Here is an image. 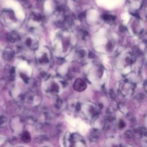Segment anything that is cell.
<instances>
[{
    "mask_svg": "<svg viewBox=\"0 0 147 147\" xmlns=\"http://www.w3.org/2000/svg\"><path fill=\"white\" fill-rule=\"evenodd\" d=\"M50 49L47 47L38 48L35 53V60L37 64L41 68L48 67L51 61Z\"/></svg>",
    "mask_w": 147,
    "mask_h": 147,
    "instance_id": "cell-3",
    "label": "cell"
},
{
    "mask_svg": "<svg viewBox=\"0 0 147 147\" xmlns=\"http://www.w3.org/2000/svg\"><path fill=\"white\" fill-rule=\"evenodd\" d=\"M20 101L25 102L33 106H37L41 102V98L40 95L33 92H28L21 95Z\"/></svg>",
    "mask_w": 147,
    "mask_h": 147,
    "instance_id": "cell-6",
    "label": "cell"
},
{
    "mask_svg": "<svg viewBox=\"0 0 147 147\" xmlns=\"http://www.w3.org/2000/svg\"><path fill=\"white\" fill-rule=\"evenodd\" d=\"M125 29H126L125 27H124V26H121L120 28H119V30H120V31H121L122 32H123Z\"/></svg>",
    "mask_w": 147,
    "mask_h": 147,
    "instance_id": "cell-26",
    "label": "cell"
},
{
    "mask_svg": "<svg viewBox=\"0 0 147 147\" xmlns=\"http://www.w3.org/2000/svg\"><path fill=\"white\" fill-rule=\"evenodd\" d=\"M86 87L87 83L82 78H77L73 83V88L78 92H82L84 91Z\"/></svg>",
    "mask_w": 147,
    "mask_h": 147,
    "instance_id": "cell-11",
    "label": "cell"
},
{
    "mask_svg": "<svg viewBox=\"0 0 147 147\" xmlns=\"http://www.w3.org/2000/svg\"><path fill=\"white\" fill-rule=\"evenodd\" d=\"M99 136H100L99 131L96 129H94L91 131L88 138L91 142H95L99 139Z\"/></svg>",
    "mask_w": 147,
    "mask_h": 147,
    "instance_id": "cell-15",
    "label": "cell"
},
{
    "mask_svg": "<svg viewBox=\"0 0 147 147\" xmlns=\"http://www.w3.org/2000/svg\"><path fill=\"white\" fill-rule=\"evenodd\" d=\"M125 136H126V137L130 138L132 137L133 134V132H132L131 130H127V131H126L125 132Z\"/></svg>",
    "mask_w": 147,
    "mask_h": 147,
    "instance_id": "cell-21",
    "label": "cell"
},
{
    "mask_svg": "<svg viewBox=\"0 0 147 147\" xmlns=\"http://www.w3.org/2000/svg\"><path fill=\"white\" fill-rule=\"evenodd\" d=\"M43 118H44V120L45 122H51L52 119H53V117L52 116V114H51L49 112H44L43 113Z\"/></svg>",
    "mask_w": 147,
    "mask_h": 147,
    "instance_id": "cell-17",
    "label": "cell"
},
{
    "mask_svg": "<svg viewBox=\"0 0 147 147\" xmlns=\"http://www.w3.org/2000/svg\"><path fill=\"white\" fill-rule=\"evenodd\" d=\"M63 105V100H61V99H60V98H57L56 100V102L55 103V107L56 108V109H60L61 107Z\"/></svg>",
    "mask_w": 147,
    "mask_h": 147,
    "instance_id": "cell-20",
    "label": "cell"
},
{
    "mask_svg": "<svg viewBox=\"0 0 147 147\" xmlns=\"http://www.w3.org/2000/svg\"><path fill=\"white\" fill-rule=\"evenodd\" d=\"M65 146H84L86 145L83 137L77 133L66 132L63 137Z\"/></svg>",
    "mask_w": 147,
    "mask_h": 147,
    "instance_id": "cell-4",
    "label": "cell"
},
{
    "mask_svg": "<svg viewBox=\"0 0 147 147\" xmlns=\"http://www.w3.org/2000/svg\"><path fill=\"white\" fill-rule=\"evenodd\" d=\"M144 88H145V90L147 91V82L144 84Z\"/></svg>",
    "mask_w": 147,
    "mask_h": 147,
    "instance_id": "cell-27",
    "label": "cell"
},
{
    "mask_svg": "<svg viewBox=\"0 0 147 147\" xmlns=\"http://www.w3.org/2000/svg\"><path fill=\"white\" fill-rule=\"evenodd\" d=\"M74 41L72 35L67 31H61L57 34L54 40L55 52L61 57L67 55L72 49Z\"/></svg>",
    "mask_w": 147,
    "mask_h": 147,
    "instance_id": "cell-1",
    "label": "cell"
},
{
    "mask_svg": "<svg viewBox=\"0 0 147 147\" xmlns=\"http://www.w3.org/2000/svg\"><path fill=\"white\" fill-rule=\"evenodd\" d=\"M110 96L112 99H114L115 98V95L113 92V90H110Z\"/></svg>",
    "mask_w": 147,
    "mask_h": 147,
    "instance_id": "cell-24",
    "label": "cell"
},
{
    "mask_svg": "<svg viewBox=\"0 0 147 147\" xmlns=\"http://www.w3.org/2000/svg\"><path fill=\"white\" fill-rule=\"evenodd\" d=\"M102 18L105 21H107V22L114 21L115 18V17L114 16L110 15V14H104L103 15Z\"/></svg>",
    "mask_w": 147,
    "mask_h": 147,
    "instance_id": "cell-18",
    "label": "cell"
},
{
    "mask_svg": "<svg viewBox=\"0 0 147 147\" xmlns=\"http://www.w3.org/2000/svg\"><path fill=\"white\" fill-rule=\"evenodd\" d=\"M142 41L147 44V33L142 36Z\"/></svg>",
    "mask_w": 147,
    "mask_h": 147,
    "instance_id": "cell-23",
    "label": "cell"
},
{
    "mask_svg": "<svg viewBox=\"0 0 147 147\" xmlns=\"http://www.w3.org/2000/svg\"><path fill=\"white\" fill-rule=\"evenodd\" d=\"M21 140L25 143H28L30 141L31 137L30 133L28 131H24L21 133Z\"/></svg>",
    "mask_w": 147,
    "mask_h": 147,
    "instance_id": "cell-16",
    "label": "cell"
},
{
    "mask_svg": "<svg viewBox=\"0 0 147 147\" xmlns=\"http://www.w3.org/2000/svg\"><path fill=\"white\" fill-rule=\"evenodd\" d=\"M63 82L56 78L48 77L44 83V92L49 95H57L62 90Z\"/></svg>",
    "mask_w": 147,
    "mask_h": 147,
    "instance_id": "cell-2",
    "label": "cell"
},
{
    "mask_svg": "<svg viewBox=\"0 0 147 147\" xmlns=\"http://www.w3.org/2000/svg\"><path fill=\"white\" fill-rule=\"evenodd\" d=\"M4 74L5 78L9 81L15 80L16 76V70L15 67L11 65H7L4 68Z\"/></svg>",
    "mask_w": 147,
    "mask_h": 147,
    "instance_id": "cell-10",
    "label": "cell"
},
{
    "mask_svg": "<svg viewBox=\"0 0 147 147\" xmlns=\"http://www.w3.org/2000/svg\"><path fill=\"white\" fill-rule=\"evenodd\" d=\"M23 46L31 51H36L38 48L39 40L38 37L33 33H28L22 38Z\"/></svg>",
    "mask_w": 147,
    "mask_h": 147,
    "instance_id": "cell-5",
    "label": "cell"
},
{
    "mask_svg": "<svg viewBox=\"0 0 147 147\" xmlns=\"http://www.w3.org/2000/svg\"><path fill=\"white\" fill-rule=\"evenodd\" d=\"M125 126V123L124 122H123L122 121H121L119 123V127H120L121 128H122Z\"/></svg>",
    "mask_w": 147,
    "mask_h": 147,
    "instance_id": "cell-25",
    "label": "cell"
},
{
    "mask_svg": "<svg viewBox=\"0 0 147 147\" xmlns=\"http://www.w3.org/2000/svg\"><path fill=\"white\" fill-rule=\"evenodd\" d=\"M6 141V138L3 136H0V145L5 143Z\"/></svg>",
    "mask_w": 147,
    "mask_h": 147,
    "instance_id": "cell-22",
    "label": "cell"
},
{
    "mask_svg": "<svg viewBox=\"0 0 147 147\" xmlns=\"http://www.w3.org/2000/svg\"><path fill=\"white\" fill-rule=\"evenodd\" d=\"M89 53L88 50L86 48L81 47L76 49L75 54V58L77 61L82 62L86 59Z\"/></svg>",
    "mask_w": 147,
    "mask_h": 147,
    "instance_id": "cell-9",
    "label": "cell"
},
{
    "mask_svg": "<svg viewBox=\"0 0 147 147\" xmlns=\"http://www.w3.org/2000/svg\"><path fill=\"white\" fill-rule=\"evenodd\" d=\"M7 122V118L4 115H0V127H5Z\"/></svg>",
    "mask_w": 147,
    "mask_h": 147,
    "instance_id": "cell-19",
    "label": "cell"
},
{
    "mask_svg": "<svg viewBox=\"0 0 147 147\" xmlns=\"http://www.w3.org/2000/svg\"><path fill=\"white\" fill-rule=\"evenodd\" d=\"M68 107L71 111L78 112L81 110L82 105L78 100L72 99L68 103Z\"/></svg>",
    "mask_w": 147,
    "mask_h": 147,
    "instance_id": "cell-13",
    "label": "cell"
},
{
    "mask_svg": "<svg viewBox=\"0 0 147 147\" xmlns=\"http://www.w3.org/2000/svg\"><path fill=\"white\" fill-rule=\"evenodd\" d=\"M134 87L135 86L133 83L125 79L120 83L119 91L123 95H130L134 91Z\"/></svg>",
    "mask_w": 147,
    "mask_h": 147,
    "instance_id": "cell-8",
    "label": "cell"
},
{
    "mask_svg": "<svg viewBox=\"0 0 147 147\" xmlns=\"http://www.w3.org/2000/svg\"><path fill=\"white\" fill-rule=\"evenodd\" d=\"M16 52L14 50L10 47H6L3 51V59L6 61H11L15 56Z\"/></svg>",
    "mask_w": 147,
    "mask_h": 147,
    "instance_id": "cell-12",
    "label": "cell"
},
{
    "mask_svg": "<svg viewBox=\"0 0 147 147\" xmlns=\"http://www.w3.org/2000/svg\"><path fill=\"white\" fill-rule=\"evenodd\" d=\"M6 39L7 40L11 43H16L20 40V36L15 33V32H11L6 36Z\"/></svg>",
    "mask_w": 147,
    "mask_h": 147,
    "instance_id": "cell-14",
    "label": "cell"
},
{
    "mask_svg": "<svg viewBox=\"0 0 147 147\" xmlns=\"http://www.w3.org/2000/svg\"><path fill=\"white\" fill-rule=\"evenodd\" d=\"M10 127L13 133L21 134L24 128L23 119L18 115L13 117L10 121Z\"/></svg>",
    "mask_w": 147,
    "mask_h": 147,
    "instance_id": "cell-7",
    "label": "cell"
},
{
    "mask_svg": "<svg viewBox=\"0 0 147 147\" xmlns=\"http://www.w3.org/2000/svg\"><path fill=\"white\" fill-rule=\"evenodd\" d=\"M145 17H146V18H147V11H146V13H145Z\"/></svg>",
    "mask_w": 147,
    "mask_h": 147,
    "instance_id": "cell-28",
    "label": "cell"
}]
</instances>
